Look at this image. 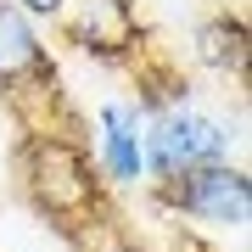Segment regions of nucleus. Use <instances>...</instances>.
Returning a JSON list of instances; mask_svg holds the SVG:
<instances>
[{
	"mask_svg": "<svg viewBox=\"0 0 252 252\" xmlns=\"http://www.w3.org/2000/svg\"><path fill=\"white\" fill-rule=\"evenodd\" d=\"M23 185L62 230H84L101 219V168L67 129H28L23 140Z\"/></svg>",
	"mask_w": 252,
	"mask_h": 252,
	"instance_id": "1",
	"label": "nucleus"
},
{
	"mask_svg": "<svg viewBox=\"0 0 252 252\" xmlns=\"http://www.w3.org/2000/svg\"><path fill=\"white\" fill-rule=\"evenodd\" d=\"M224 157H230V129L219 118L196 112L190 101L146 118V174L152 180L202 168V162H224Z\"/></svg>",
	"mask_w": 252,
	"mask_h": 252,
	"instance_id": "2",
	"label": "nucleus"
},
{
	"mask_svg": "<svg viewBox=\"0 0 252 252\" xmlns=\"http://www.w3.org/2000/svg\"><path fill=\"white\" fill-rule=\"evenodd\" d=\"M157 202L185 219L230 230V224H247V213H252V180H247V168H230V157H224V162H202V168L157 180Z\"/></svg>",
	"mask_w": 252,
	"mask_h": 252,
	"instance_id": "3",
	"label": "nucleus"
},
{
	"mask_svg": "<svg viewBox=\"0 0 252 252\" xmlns=\"http://www.w3.org/2000/svg\"><path fill=\"white\" fill-rule=\"evenodd\" d=\"M62 17H67L73 45H84L90 56H107V62L135 56L140 39H146V28H140L129 0H79V11H62Z\"/></svg>",
	"mask_w": 252,
	"mask_h": 252,
	"instance_id": "4",
	"label": "nucleus"
},
{
	"mask_svg": "<svg viewBox=\"0 0 252 252\" xmlns=\"http://www.w3.org/2000/svg\"><path fill=\"white\" fill-rule=\"evenodd\" d=\"M95 168L112 185H140L146 180V112L140 107H101L95 118Z\"/></svg>",
	"mask_w": 252,
	"mask_h": 252,
	"instance_id": "5",
	"label": "nucleus"
},
{
	"mask_svg": "<svg viewBox=\"0 0 252 252\" xmlns=\"http://www.w3.org/2000/svg\"><path fill=\"white\" fill-rule=\"evenodd\" d=\"M45 84H56V67L34 23L11 0H0V90H45Z\"/></svg>",
	"mask_w": 252,
	"mask_h": 252,
	"instance_id": "6",
	"label": "nucleus"
},
{
	"mask_svg": "<svg viewBox=\"0 0 252 252\" xmlns=\"http://www.w3.org/2000/svg\"><path fill=\"white\" fill-rule=\"evenodd\" d=\"M196 62L213 73H241L247 67V23L241 17H213L196 28Z\"/></svg>",
	"mask_w": 252,
	"mask_h": 252,
	"instance_id": "7",
	"label": "nucleus"
},
{
	"mask_svg": "<svg viewBox=\"0 0 252 252\" xmlns=\"http://www.w3.org/2000/svg\"><path fill=\"white\" fill-rule=\"evenodd\" d=\"M17 11H34V17H62V11H73V0H11Z\"/></svg>",
	"mask_w": 252,
	"mask_h": 252,
	"instance_id": "8",
	"label": "nucleus"
},
{
	"mask_svg": "<svg viewBox=\"0 0 252 252\" xmlns=\"http://www.w3.org/2000/svg\"><path fill=\"white\" fill-rule=\"evenodd\" d=\"M95 252H146V247L124 241V235H101V241H95Z\"/></svg>",
	"mask_w": 252,
	"mask_h": 252,
	"instance_id": "9",
	"label": "nucleus"
}]
</instances>
